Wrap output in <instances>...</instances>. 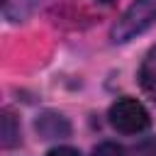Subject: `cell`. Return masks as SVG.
Here are the masks:
<instances>
[{
  "instance_id": "6da1fadb",
  "label": "cell",
  "mask_w": 156,
  "mask_h": 156,
  "mask_svg": "<svg viewBox=\"0 0 156 156\" xmlns=\"http://www.w3.org/2000/svg\"><path fill=\"white\" fill-rule=\"evenodd\" d=\"M156 22V0H134L112 27V41L124 44Z\"/></svg>"
},
{
  "instance_id": "7a4b0ae2",
  "label": "cell",
  "mask_w": 156,
  "mask_h": 156,
  "mask_svg": "<svg viewBox=\"0 0 156 156\" xmlns=\"http://www.w3.org/2000/svg\"><path fill=\"white\" fill-rule=\"evenodd\" d=\"M107 117H110L112 129H117L119 134H139L151 122L146 107L139 100H134V98H119V100H115L110 105Z\"/></svg>"
},
{
  "instance_id": "3957f363",
  "label": "cell",
  "mask_w": 156,
  "mask_h": 156,
  "mask_svg": "<svg viewBox=\"0 0 156 156\" xmlns=\"http://www.w3.org/2000/svg\"><path fill=\"white\" fill-rule=\"evenodd\" d=\"M37 132H39L44 139H54V136H66V134L71 132V127H68V122H66L61 115L46 112V115H41V117L37 119Z\"/></svg>"
},
{
  "instance_id": "277c9868",
  "label": "cell",
  "mask_w": 156,
  "mask_h": 156,
  "mask_svg": "<svg viewBox=\"0 0 156 156\" xmlns=\"http://www.w3.org/2000/svg\"><path fill=\"white\" fill-rule=\"evenodd\" d=\"M139 83H141V88H144V90L154 98V102H156V46H151L149 54H146V58L141 61Z\"/></svg>"
},
{
  "instance_id": "5b68a950",
  "label": "cell",
  "mask_w": 156,
  "mask_h": 156,
  "mask_svg": "<svg viewBox=\"0 0 156 156\" xmlns=\"http://www.w3.org/2000/svg\"><path fill=\"white\" fill-rule=\"evenodd\" d=\"M17 136H20V132H17V127H15V117H12L10 112H5V115H2V146L10 149V146L17 141Z\"/></svg>"
},
{
  "instance_id": "8992f818",
  "label": "cell",
  "mask_w": 156,
  "mask_h": 156,
  "mask_svg": "<svg viewBox=\"0 0 156 156\" xmlns=\"http://www.w3.org/2000/svg\"><path fill=\"white\" fill-rule=\"evenodd\" d=\"M129 156H156V136H149V139L139 141L129 151Z\"/></svg>"
},
{
  "instance_id": "52a82bcc",
  "label": "cell",
  "mask_w": 156,
  "mask_h": 156,
  "mask_svg": "<svg viewBox=\"0 0 156 156\" xmlns=\"http://www.w3.org/2000/svg\"><path fill=\"white\" fill-rule=\"evenodd\" d=\"M93 156H124V149L119 144H115V141H102V144L95 146Z\"/></svg>"
},
{
  "instance_id": "ba28073f",
  "label": "cell",
  "mask_w": 156,
  "mask_h": 156,
  "mask_svg": "<svg viewBox=\"0 0 156 156\" xmlns=\"http://www.w3.org/2000/svg\"><path fill=\"white\" fill-rule=\"evenodd\" d=\"M46 156H80L76 149H71V146H56V149H51Z\"/></svg>"
},
{
  "instance_id": "9c48e42d",
  "label": "cell",
  "mask_w": 156,
  "mask_h": 156,
  "mask_svg": "<svg viewBox=\"0 0 156 156\" xmlns=\"http://www.w3.org/2000/svg\"><path fill=\"white\" fill-rule=\"evenodd\" d=\"M95 2H102V5H110V2H115V0H95Z\"/></svg>"
}]
</instances>
